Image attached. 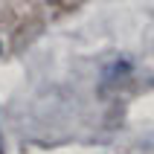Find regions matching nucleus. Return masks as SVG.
Returning a JSON list of instances; mask_svg holds the SVG:
<instances>
[{"label":"nucleus","instance_id":"nucleus-1","mask_svg":"<svg viewBox=\"0 0 154 154\" xmlns=\"http://www.w3.org/2000/svg\"><path fill=\"white\" fill-rule=\"evenodd\" d=\"M0 154H6V151H3V134H0Z\"/></svg>","mask_w":154,"mask_h":154}]
</instances>
